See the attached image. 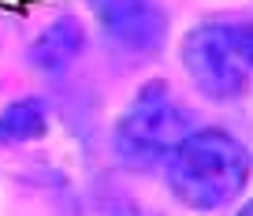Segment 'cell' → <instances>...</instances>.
Here are the masks:
<instances>
[{"mask_svg": "<svg viewBox=\"0 0 253 216\" xmlns=\"http://www.w3.org/2000/svg\"><path fill=\"white\" fill-rule=\"evenodd\" d=\"M194 134L186 104L175 101L164 86H145L116 123V153L126 164H153L171 157Z\"/></svg>", "mask_w": 253, "mask_h": 216, "instance_id": "7a4b0ae2", "label": "cell"}, {"mask_svg": "<svg viewBox=\"0 0 253 216\" xmlns=\"http://www.w3.org/2000/svg\"><path fill=\"white\" fill-rule=\"evenodd\" d=\"M231 38H235V48H238V56L246 60V67H253V23L231 26Z\"/></svg>", "mask_w": 253, "mask_h": 216, "instance_id": "52a82bcc", "label": "cell"}, {"mask_svg": "<svg viewBox=\"0 0 253 216\" xmlns=\"http://www.w3.org/2000/svg\"><path fill=\"white\" fill-rule=\"evenodd\" d=\"M238 216H253V201H246V205L238 209Z\"/></svg>", "mask_w": 253, "mask_h": 216, "instance_id": "9c48e42d", "label": "cell"}, {"mask_svg": "<svg viewBox=\"0 0 253 216\" xmlns=\"http://www.w3.org/2000/svg\"><path fill=\"white\" fill-rule=\"evenodd\" d=\"M48 130V116L45 104L38 97H23V101H11L8 108H0V142H38Z\"/></svg>", "mask_w": 253, "mask_h": 216, "instance_id": "8992f818", "label": "cell"}, {"mask_svg": "<svg viewBox=\"0 0 253 216\" xmlns=\"http://www.w3.org/2000/svg\"><path fill=\"white\" fill-rule=\"evenodd\" d=\"M82 52V26L75 19H56L30 45V64L38 71H63Z\"/></svg>", "mask_w": 253, "mask_h": 216, "instance_id": "5b68a950", "label": "cell"}, {"mask_svg": "<svg viewBox=\"0 0 253 216\" xmlns=\"http://www.w3.org/2000/svg\"><path fill=\"white\" fill-rule=\"evenodd\" d=\"M250 153L227 130H194L168 157V186L186 209L212 213L242 194L250 183Z\"/></svg>", "mask_w": 253, "mask_h": 216, "instance_id": "6da1fadb", "label": "cell"}, {"mask_svg": "<svg viewBox=\"0 0 253 216\" xmlns=\"http://www.w3.org/2000/svg\"><path fill=\"white\" fill-rule=\"evenodd\" d=\"M104 216H153V213H145V209L134 205V201H112V205L104 209Z\"/></svg>", "mask_w": 253, "mask_h": 216, "instance_id": "ba28073f", "label": "cell"}, {"mask_svg": "<svg viewBox=\"0 0 253 216\" xmlns=\"http://www.w3.org/2000/svg\"><path fill=\"white\" fill-rule=\"evenodd\" d=\"M182 64L194 86L212 101H231L246 89V60L238 56L231 23H205L182 41Z\"/></svg>", "mask_w": 253, "mask_h": 216, "instance_id": "3957f363", "label": "cell"}, {"mask_svg": "<svg viewBox=\"0 0 253 216\" xmlns=\"http://www.w3.org/2000/svg\"><path fill=\"white\" fill-rule=\"evenodd\" d=\"M97 19L112 41L138 52H157L168 34V15L157 0H97Z\"/></svg>", "mask_w": 253, "mask_h": 216, "instance_id": "277c9868", "label": "cell"}]
</instances>
